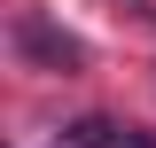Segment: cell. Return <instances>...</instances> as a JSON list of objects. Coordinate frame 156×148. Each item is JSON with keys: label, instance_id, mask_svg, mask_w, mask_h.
<instances>
[{"label": "cell", "instance_id": "1", "mask_svg": "<svg viewBox=\"0 0 156 148\" xmlns=\"http://www.w3.org/2000/svg\"><path fill=\"white\" fill-rule=\"evenodd\" d=\"M16 55L31 62V70H62V78H78V70H86V39L62 31V23L39 16V8H23V16H16Z\"/></svg>", "mask_w": 156, "mask_h": 148}, {"label": "cell", "instance_id": "2", "mask_svg": "<svg viewBox=\"0 0 156 148\" xmlns=\"http://www.w3.org/2000/svg\"><path fill=\"white\" fill-rule=\"evenodd\" d=\"M62 148H156V132H133L117 117H78V125H62Z\"/></svg>", "mask_w": 156, "mask_h": 148}]
</instances>
